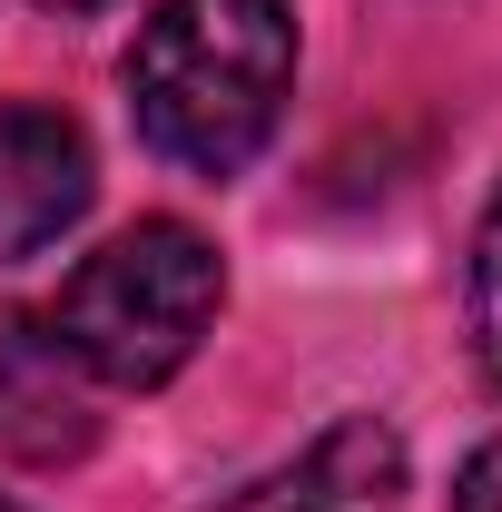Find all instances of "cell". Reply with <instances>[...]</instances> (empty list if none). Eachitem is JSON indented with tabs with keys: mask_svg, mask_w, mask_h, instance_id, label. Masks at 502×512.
<instances>
[{
	"mask_svg": "<svg viewBox=\"0 0 502 512\" xmlns=\"http://www.w3.org/2000/svg\"><path fill=\"white\" fill-rule=\"evenodd\" d=\"M296 89V20L286 0H158L128 50V119L138 138L197 168L237 178L286 119Z\"/></svg>",
	"mask_w": 502,
	"mask_h": 512,
	"instance_id": "6da1fadb",
	"label": "cell"
},
{
	"mask_svg": "<svg viewBox=\"0 0 502 512\" xmlns=\"http://www.w3.org/2000/svg\"><path fill=\"white\" fill-rule=\"evenodd\" d=\"M217 296H227V266L188 217H138L128 237L79 256V276L50 306V335L69 345L79 375L148 394L197 355V335L217 325Z\"/></svg>",
	"mask_w": 502,
	"mask_h": 512,
	"instance_id": "7a4b0ae2",
	"label": "cell"
},
{
	"mask_svg": "<svg viewBox=\"0 0 502 512\" xmlns=\"http://www.w3.org/2000/svg\"><path fill=\"white\" fill-rule=\"evenodd\" d=\"M89 197H99V168H89L79 119L40 109V99H10L0 109V266L60 247L89 217Z\"/></svg>",
	"mask_w": 502,
	"mask_h": 512,
	"instance_id": "3957f363",
	"label": "cell"
},
{
	"mask_svg": "<svg viewBox=\"0 0 502 512\" xmlns=\"http://www.w3.org/2000/svg\"><path fill=\"white\" fill-rule=\"evenodd\" d=\"M394 493H404V444H394V424L345 414V424H325L296 463H276L266 483H247L227 512H384Z\"/></svg>",
	"mask_w": 502,
	"mask_h": 512,
	"instance_id": "277c9868",
	"label": "cell"
},
{
	"mask_svg": "<svg viewBox=\"0 0 502 512\" xmlns=\"http://www.w3.org/2000/svg\"><path fill=\"white\" fill-rule=\"evenodd\" d=\"M473 345H483V365L502 375V197H493V217H483V237H473Z\"/></svg>",
	"mask_w": 502,
	"mask_h": 512,
	"instance_id": "5b68a950",
	"label": "cell"
},
{
	"mask_svg": "<svg viewBox=\"0 0 502 512\" xmlns=\"http://www.w3.org/2000/svg\"><path fill=\"white\" fill-rule=\"evenodd\" d=\"M453 512H502V434L453 473Z\"/></svg>",
	"mask_w": 502,
	"mask_h": 512,
	"instance_id": "8992f818",
	"label": "cell"
},
{
	"mask_svg": "<svg viewBox=\"0 0 502 512\" xmlns=\"http://www.w3.org/2000/svg\"><path fill=\"white\" fill-rule=\"evenodd\" d=\"M40 10H109V0H40Z\"/></svg>",
	"mask_w": 502,
	"mask_h": 512,
	"instance_id": "52a82bcc",
	"label": "cell"
},
{
	"mask_svg": "<svg viewBox=\"0 0 502 512\" xmlns=\"http://www.w3.org/2000/svg\"><path fill=\"white\" fill-rule=\"evenodd\" d=\"M0 512H30V503H10V493H0Z\"/></svg>",
	"mask_w": 502,
	"mask_h": 512,
	"instance_id": "ba28073f",
	"label": "cell"
}]
</instances>
